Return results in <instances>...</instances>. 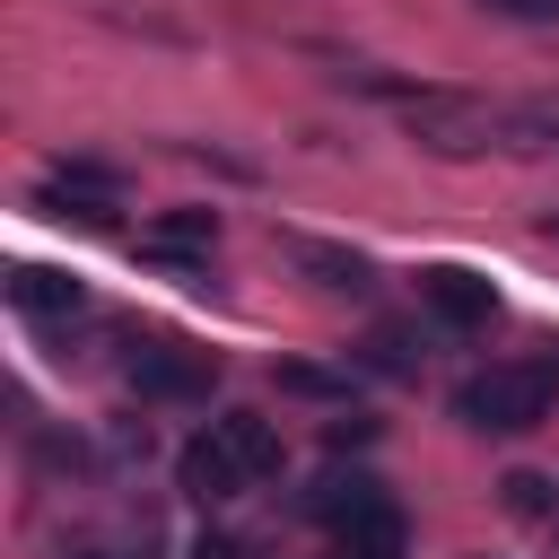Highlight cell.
Masks as SVG:
<instances>
[{"label":"cell","instance_id":"10","mask_svg":"<svg viewBox=\"0 0 559 559\" xmlns=\"http://www.w3.org/2000/svg\"><path fill=\"white\" fill-rule=\"evenodd\" d=\"M218 428H227V445L245 454V472H253V480H271V472L288 463V445H280V428H271L262 411H218Z\"/></svg>","mask_w":559,"mask_h":559},{"label":"cell","instance_id":"1","mask_svg":"<svg viewBox=\"0 0 559 559\" xmlns=\"http://www.w3.org/2000/svg\"><path fill=\"white\" fill-rule=\"evenodd\" d=\"M402 131L428 157H542L533 114L507 96H472V87H419L402 105Z\"/></svg>","mask_w":559,"mask_h":559},{"label":"cell","instance_id":"9","mask_svg":"<svg viewBox=\"0 0 559 559\" xmlns=\"http://www.w3.org/2000/svg\"><path fill=\"white\" fill-rule=\"evenodd\" d=\"M376 507H384V480H376V472H323V480L306 489V515L332 524V533H349V524L376 515Z\"/></svg>","mask_w":559,"mask_h":559},{"label":"cell","instance_id":"19","mask_svg":"<svg viewBox=\"0 0 559 559\" xmlns=\"http://www.w3.org/2000/svg\"><path fill=\"white\" fill-rule=\"evenodd\" d=\"M367 437H376V419H358V411H349V419H332V445H367Z\"/></svg>","mask_w":559,"mask_h":559},{"label":"cell","instance_id":"6","mask_svg":"<svg viewBox=\"0 0 559 559\" xmlns=\"http://www.w3.org/2000/svg\"><path fill=\"white\" fill-rule=\"evenodd\" d=\"M140 253L148 262H210L218 253V210H157L140 227Z\"/></svg>","mask_w":559,"mask_h":559},{"label":"cell","instance_id":"18","mask_svg":"<svg viewBox=\"0 0 559 559\" xmlns=\"http://www.w3.org/2000/svg\"><path fill=\"white\" fill-rule=\"evenodd\" d=\"M533 131H542V157H559V96H524Z\"/></svg>","mask_w":559,"mask_h":559},{"label":"cell","instance_id":"22","mask_svg":"<svg viewBox=\"0 0 559 559\" xmlns=\"http://www.w3.org/2000/svg\"><path fill=\"white\" fill-rule=\"evenodd\" d=\"M542 236H559V210H550V218H542Z\"/></svg>","mask_w":559,"mask_h":559},{"label":"cell","instance_id":"5","mask_svg":"<svg viewBox=\"0 0 559 559\" xmlns=\"http://www.w3.org/2000/svg\"><path fill=\"white\" fill-rule=\"evenodd\" d=\"M175 489H183V498H201V507H218V498L253 489V472H245V454L227 445V428H218V419H210V428L175 454Z\"/></svg>","mask_w":559,"mask_h":559},{"label":"cell","instance_id":"12","mask_svg":"<svg viewBox=\"0 0 559 559\" xmlns=\"http://www.w3.org/2000/svg\"><path fill=\"white\" fill-rule=\"evenodd\" d=\"M52 183H61V192H79V201H122V192H131V175H122V166H105V157H61V166H52Z\"/></svg>","mask_w":559,"mask_h":559},{"label":"cell","instance_id":"8","mask_svg":"<svg viewBox=\"0 0 559 559\" xmlns=\"http://www.w3.org/2000/svg\"><path fill=\"white\" fill-rule=\"evenodd\" d=\"M288 262L323 288V297H367L376 288V271H367V253H349V245H323V236H288Z\"/></svg>","mask_w":559,"mask_h":559},{"label":"cell","instance_id":"11","mask_svg":"<svg viewBox=\"0 0 559 559\" xmlns=\"http://www.w3.org/2000/svg\"><path fill=\"white\" fill-rule=\"evenodd\" d=\"M419 358H428V341H419L411 323H376V332L358 341V367H367V376H419Z\"/></svg>","mask_w":559,"mask_h":559},{"label":"cell","instance_id":"15","mask_svg":"<svg viewBox=\"0 0 559 559\" xmlns=\"http://www.w3.org/2000/svg\"><path fill=\"white\" fill-rule=\"evenodd\" d=\"M280 393H306V402H349V376H332V367H280Z\"/></svg>","mask_w":559,"mask_h":559},{"label":"cell","instance_id":"2","mask_svg":"<svg viewBox=\"0 0 559 559\" xmlns=\"http://www.w3.org/2000/svg\"><path fill=\"white\" fill-rule=\"evenodd\" d=\"M550 402H559V367L550 358H498V367L454 384V419L480 428V437H524V428L550 419Z\"/></svg>","mask_w":559,"mask_h":559},{"label":"cell","instance_id":"16","mask_svg":"<svg viewBox=\"0 0 559 559\" xmlns=\"http://www.w3.org/2000/svg\"><path fill=\"white\" fill-rule=\"evenodd\" d=\"M489 17H524V26H559V0H480Z\"/></svg>","mask_w":559,"mask_h":559},{"label":"cell","instance_id":"13","mask_svg":"<svg viewBox=\"0 0 559 559\" xmlns=\"http://www.w3.org/2000/svg\"><path fill=\"white\" fill-rule=\"evenodd\" d=\"M35 210L61 218V227H114L122 201H79V192H61V183H35Z\"/></svg>","mask_w":559,"mask_h":559},{"label":"cell","instance_id":"14","mask_svg":"<svg viewBox=\"0 0 559 559\" xmlns=\"http://www.w3.org/2000/svg\"><path fill=\"white\" fill-rule=\"evenodd\" d=\"M498 489H507V515H559V480L542 472H507Z\"/></svg>","mask_w":559,"mask_h":559},{"label":"cell","instance_id":"17","mask_svg":"<svg viewBox=\"0 0 559 559\" xmlns=\"http://www.w3.org/2000/svg\"><path fill=\"white\" fill-rule=\"evenodd\" d=\"M183 559H245V542H236V533H218V524H201Z\"/></svg>","mask_w":559,"mask_h":559},{"label":"cell","instance_id":"4","mask_svg":"<svg viewBox=\"0 0 559 559\" xmlns=\"http://www.w3.org/2000/svg\"><path fill=\"white\" fill-rule=\"evenodd\" d=\"M419 306H428L445 332H489V323H498V288H489L480 271H463V262L419 271Z\"/></svg>","mask_w":559,"mask_h":559},{"label":"cell","instance_id":"7","mask_svg":"<svg viewBox=\"0 0 559 559\" xmlns=\"http://www.w3.org/2000/svg\"><path fill=\"white\" fill-rule=\"evenodd\" d=\"M9 306H17V314H35V323H79V314H87V288H79L70 271L17 262V271H9Z\"/></svg>","mask_w":559,"mask_h":559},{"label":"cell","instance_id":"21","mask_svg":"<svg viewBox=\"0 0 559 559\" xmlns=\"http://www.w3.org/2000/svg\"><path fill=\"white\" fill-rule=\"evenodd\" d=\"M79 559H148V550H79Z\"/></svg>","mask_w":559,"mask_h":559},{"label":"cell","instance_id":"3","mask_svg":"<svg viewBox=\"0 0 559 559\" xmlns=\"http://www.w3.org/2000/svg\"><path fill=\"white\" fill-rule=\"evenodd\" d=\"M131 393H140V402H210V393H218V358H210V349L148 341V349L131 358Z\"/></svg>","mask_w":559,"mask_h":559},{"label":"cell","instance_id":"20","mask_svg":"<svg viewBox=\"0 0 559 559\" xmlns=\"http://www.w3.org/2000/svg\"><path fill=\"white\" fill-rule=\"evenodd\" d=\"M332 559H402V550H367V542H332Z\"/></svg>","mask_w":559,"mask_h":559}]
</instances>
